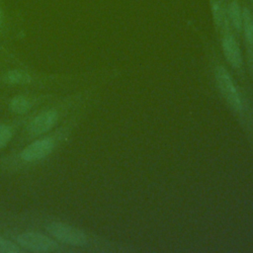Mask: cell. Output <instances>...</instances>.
I'll return each instance as SVG.
<instances>
[{"mask_svg": "<svg viewBox=\"0 0 253 253\" xmlns=\"http://www.w3.org/2000/svg\"><path fill=\"white\" fill-rule=\"evenodd\" d=\"M214 79L219 92L221 93L227 104L235 111H239L242 108L241 99L239 93L235 87V84L223 65H216L214 68Z\"/></svg>", "mask_w": 253, "mask_h": 253, "instance_id": "obj_1", "label": "cell"}, {"mask_svg": "<svg viewBox=\"0 0 253 253\" xmlns=\"http://www.w3.org/2000/svg\"><path fill=\"white\" fill-rule=\"evenodd\" d=\"M221 33V49L227 62L235 69L241 68L243 64V57L238 42L236 41L233 30L229 25L228 20L219 29Z\"/></svg>", "mask_w": 253, "mask_h": 253, "instance_id": "obj_2", "label": "cell"}, {"mask_svg": "<svg viewBox=\"0 0 253 253\" xmlns=\"http://www.w3.org/2000/svg\"><path fill=\"white\" fill-rule=\"evenodd\" d=\"M46 230L57 240L74 246H83L87 243L86 234L80 229L62 222H50Z\"/></svg>", "mask_w": 253, "mask_h": 253, "instance_id": "obj_3", "label": "cell"}, {"mask_svg": "<svg viewBox=\"0 0 253 253\" xmlns=\"http://www.w3.org/2000/svg\"><path fill=\"white\" fill-rule=\"evenodd\" d=\"M17 242L24 248L34 252H48L57 248V243L39 232H24L17 236Z\"/></svg>", "mask_w": 253, "mask_h": 253, "instance_id": "obj_4", "label": "cell"}, {"mask_svg": "<svg viewBox=\"0 0 253 253\" xmlns=\"http://www.w3.org/2000/svg\"><path fill=\"white\" fill-rule=\"evenodd\" d=\"M54 147V142L51 138L46 137L40 140H37L27 147H25L20 156L23 160L32 162L39 159H42L45 157L47 154H49Z\"/></svg>", "mask_w": 253, "mask_h": 253, "instance_id": "obj_5", "label": "cell"}, {"mask_svg": "<svg viewBox=\"0 0 253 253\" xmlns=\"http://www.w3.org/2000/svg\"><path fill=\"white\" fill-rule=\"evenodd\" d=\"M57 113L53 110L45 111L38 115L30 124L29 131L33 135H39L49 130L57 120Z\"/></svg>", "mask_w": 253, "mask_h": 253, "instance_id": "obj_6", "label": "cell"}, {"mask_svg": "<svg viewBox=\"0 0 253 253\" xmlns=\"http://www.w3.org/2000/svg\"><path fill=\"white\" fill-rule=\"evenodd\" d=\"M241 32L246 43L248 58L253 64V14L246 5H243Z\"/></svg>", "mask_w": 253, "mask_h": 253, "instance_id": "obj_7", "label": "cell"}, {"mask_svg": "<svg viewBox=\"0 0 253 253\" xmlns=\"http://www.w3.org/2000/svg\"><path fill=\"white\" fill-rule=\"evenodd\" d=\"M226 14L232 30L235 33H240L243 14V5L240 0H226Z\"/></svg>", "mask_w": 253, "mask_h": 253, "instance_id": "obj_8", "label": "cell"}, {"mask_svg": "<svg viewBox=\"0 0 253 253\" xmlns=\"http://www.w3.org/2000/svg\"><path fill=\"white\" fill-rule=\"evenodd\" d=\"M210 8L212 16L214 27L219 30L221 26L227 21L226 14V0H209Z\"/></svg>", "mask_w": 253, "mask_h": 253, "instance_id": "obj_9", "label": "cell"}, {"mask_svg": "<svg viewBox=\"0 0 253 253\" xmlns=\"http://www.w3.org/2000/svg\"><path fill=\"white\" fill-rule=\"evenodd\" d=\"M4 80L11 84H27L32 81V77L24 70L13 69L5 74Z\"/></svg>", "mask_w": 253, "mask_h": 253, "instance_id": "obj_10", "label": "cell"}, {"mask_svg": "<svg viewBox=\"0 0 253 253\" xmlns=\"http://www.w3.org/2000/svg\"><path fill=\"white\" fill-rule=\"evenodd\" d=\"M10 108L13 112L17 114H24L29 111V109L31 108V104L27 98L23 96H17L11 100Z\"/></svg>", "mask_w": 253, "mask_h": 253, "instance_id": "obj_11", "label": "cell"}, {"mask_svg": "<svg viewBox=\"0 0 253 253\" xmlns=\"http://www.w3.org/2000/svg\"><path fill=\"white\" fill-rule=\"evenodd\" d=\"M20 251L18 245L10 240L0 237V252L1 253H17Z\"/></svg>", "mask_w": 253, "mask_h": 253, "instance_id": "obj_12", "label": "cell"}, {"mask_svg": "<svg viewBox=\"0 0 253 253\" xmlns=\"http://www.w3.org/2000/svg\"><path fill=\"white\" fill-rule=\"evenodd\" d=\"M12 137V130L5 125H0V148L4 147Z\"/></svg>", "mask_w": 253, "mask_h": 253, "instance_id": "obj_13", "label": "cell"}, {"mask_svg": "<svg viewBox=\"0 0 253 253\" xmlns=\"http://www.w3.org/2000/svg\"><path fill=\"white\" fill-rule=\"evenodd\" d=\"M6 21H7L6 6L4 5L3 1L0 0V29H2L6 25Z\"/></svg>", "mask_w": 253, "mask_h": 253, "instance_id": "obj_14", "label": "cell"}]
</instances>
